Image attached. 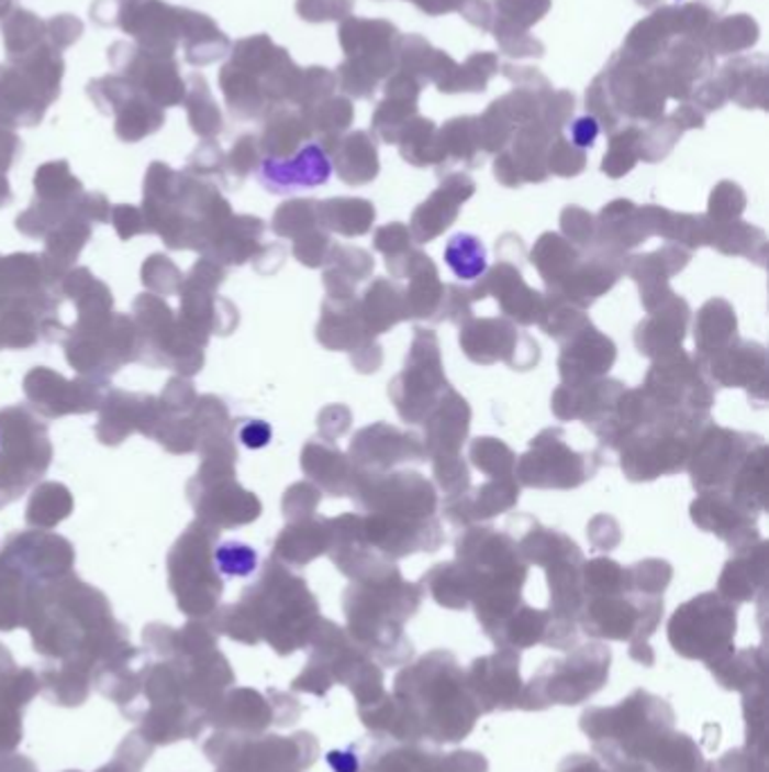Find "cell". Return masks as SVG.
Segmentation results:
<instances>
[{
  "label": "cell",
  "instance_id": "cell-6",
  "mask_svg": "<svg viewBox=\"0 0 769 772\" xmlns=\"http://www.w3.org/2000/svg\"><path fill=\"white\" fill-rule=\"evenodd\" d=\"M327 765L332 768V772H359L361 770V761L357 757V752L353 750H332L327 752Z\"/></svg>",
  "mask_w": 769,
  "mask_h": 772
},
{
  "label": "cell",
  "instance_id": "cell-5",
  "mask_svg": "<svg viewBox=\"0 0 769 772\" xmlns=\"http://www.w3.org/2000/svg\"><path fill=\"white\" fill-rule=\"evenodd\" d=\"M598 136V122L595 118L591 115H584V118H578L573 124H571V139L578 147H591L593 141Z\"/></svg>",
  "mask_w": 769,
  "mask_h": 772
},
{
  "label": "cell",
  "instance_id": "cell-4",
  "mask_svg": "<svg viewBox=\"0 0 769 772\" xmlns=\"http://www.w3.org/2000/svg\"><path fill=\"white\" fill-rule=\"evenodd\" d=\"M239 441L248 450H260L271 441V427L265 420H248L239 429Z\"/></svg>",
  "mask_w": 769,
  "mask_h": 772
},
{
  "label": "cell",
  "instance_id": "cell-3",
  "mask_svg": "<svg viewBox=\"0 0 769 772\" xmlns=\"http://www.w3.org/2000/svg\"><path fill=\"white\" fill-rule=\"evenodd\" d=\"M447 263L456 272V276L472 280L486 269V251L475 238L458 235L447 249Z\"/></svg>",
  "mask_w": 769,
  "mask_h": 772
},
{
  "label": "cell",
  "instance_id": "cell-2",
  "mask_svg": "<svg viewBox=\"0 0 769 772\" xmlns=\"http://www.w3.org/2000/svg\"><path fill=\"white\" fill-rule=\"evenodd\" d=\"M212 563L224 578H248L258 572L260 555L246 542L226 540L215 547Z\"/></svg>",
  "mask_w": 769,
  "mask_h": 772
},
{
  "label": "cell",
  "instance_id": "cell-1",
  "mask_svg": "<svg viewBox=\"0 0 769 772\" xmlns=\"http://www.w3.org/2000/svg\"><path fill=\"white\" fill-rule=\"evenodd\" d=\"M330 158L319 145H308L293 158H265L260 181L274 192H291L321 186L330 179Z\"/></svg>",
  "mask_w": 769,
  "mask_h": 772
}]
</instances>
